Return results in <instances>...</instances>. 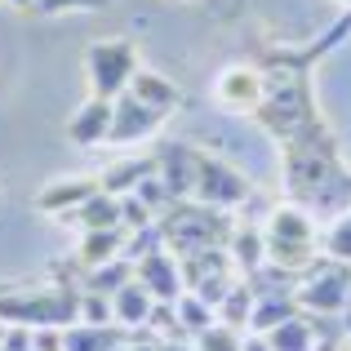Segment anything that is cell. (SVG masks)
Segmentation results:
<instances>
[{"mask_svg":"<svg viewBox=\"0 0 351 351\" xmlns=\"http://www.w3.org/2000/svg\"><path fill=\"white\" fill-rule=\"evenodd\" d=\"M285 182H289L293 205L302 209H347L343 200L351 196V182L338 165L334 138L320 129V120H311L302 134L285 143Z\"/></svg>","mask_w":351,"mask_h":351,"instance_id":"1","label":"cell"},{"mask_svg":"<svg viewBox=\"0 0 351 351\" xmlns=\"http://www.w3.org/2000/svg\"><path fill=\"white\" fill-rule=\"evenodd\" d=\"M0 320L23 329H67L80 320V285H45V289L5 285L0 289Z\"/></svg>","mask_w":351,"mask_h":351,"instance_id":"2","label":"cell"},{"mask_svg":"<svg viewBox=\"0 0 351 351\" xmlns=\"http://www.w3.org/2000/svg\"><path fill=\"white\" fill-rule=\"evenodd\" d=\"M263 236H267V263L280 267V271H289V276H302L320 254H325L311 209L293 205V200L289 205H276L271 214H267Z\"/></svg>","mask_w":351,"mask_h":351,"instance_id":"3","label":"cell"},{"mask_svg":"<svg viewBox=\"0 0 351 351\" xmlns=\"http://www.w3.org/2000/svg\"><path fill=\"white\" fill-rule=\"evenodd\" d=\"M160 245L173 249V254H196V249H227V236H232V218L227 209L214 205H200V200H173L160 218Z\"/></svg>","mask_w":351,"mask_h":351,"instance_id":"4","label":"cell"},{"mask_svg":"<svg viewBox=\"0 0 351 351\" xmlns=\"http://www.w3.org/2000/svg\"><path fill=\"white\" fill-rule=\"evenodd\" d=\"M293 298L307 316L316 320H338L351 307V263H338V258L320 254L307 271L293 285Z\"/></svg>","mask_w":351,"mask_h":351,"instance_id":"5","label":"cell"},{"mask_svg":"<svg viewBox=\"0 0 351 351\" xmlns=\"http://www.w3.org/2000/svg\"><path fill=\"white\" fill-rule=\"evenodd\" d=\"M134 71H138V49L125 36H107V40H94L85 49V76H89V94L94 98H112L116 103L129 89Z\"/></svg>","mask_w":351,"mask_h":351,"instance_id":"6","label":"cell"},{"mask_svg":"<svg viewBox=\"0 0 351 351\" xmlns=\"http://www.w3.org/2000/svg\"><path fill=\"white\" fill-rule=\"evenodd\" d=\"M200 205H214V209H240L249 200V178L236 169V165H227L223 156H209L200 152L196 156V196Z\"/></svg>","mask_w":351,"mask_h":351,"instance_id":"7","label":"cell"},{"mask_svg":"<svg viewBox=\"0 0 351 351\" xmlns=\"http://www.w3.org/2000/svg\"><path fill=\"white\" fill-rule=\"evenodd\" d=\"M134 276H138V285H147V289H152L156 302H178L182 293H187L178 254H173V249H165V245L147 249V254L134 263Z\"/></svg>","mask_w":351,"mask_h":351,"instance_id":"8","label":"cell"},{"mask_svg":"<svg viewBox=\"0 0 351 351\" xmlns=\"http://www.w3.org/2000/svg\"><path fill=\"white\" fill-rule=\"evenodd\" d=\"M152 156H156V178L169 187L173 200H191L196 196V156H200V147H191V143H160Z\"/></svg>","mask_w":351,"mask_h":351,"instance_id":"9","label":"cell"},{"mask_svg":"<svg viewBox=\"0 0 351 351\" xmlns=\"http://www.w3.org/2000/svg\"><path fill=\"white\" fill-rule=\"evenodd\" d=\"M263 94H267V71H258V67H227L223 76L214 80V98L227 107V112H245V116H254L258 112V103H263Z\"/></svg>","mask_w":351,"mask_h":351,"instance_id":"10","label":"cell"},{"mask_svg":"<svg viewBox=\"0 0 351 351\" xmlns=\"http://www.w3.org/2000/svg\"><path fill=\"white\" fill-rule=\"evenodd\" d=\"M103 187V182L94 178V173H71V178H53L45 191H36V200H32V209L36 214H49V218H67V214H76L80 205H85L94 191Z\"/></svg>","mask_w":351,"mask_h":351,"instance_id":"11","label":"cell"},{"mask_svg":"<svg viewBox=\"0 0 351 351\" xmlns=\"http://www.w3.org/2000/svg\"><path fill=\"white\" fill-rule=\"evenodd\" d=\"M160 125H165V116L156 112V107L138 103L134 94H120V98H116V116H112V134H107V143H112V147H134V143H143V138H152Z\"/></svg>","mask_w":351,"mask_h":351,"instance_id":"12","label":"cell"},{"mask_svg":"<svg viewBox=\"0 0 351 351\" xmlns=\"http://www.w3.org/2000/svg\"><path fill=\"white\" fill-rule=\"evenodd\" d=\"M112 116H116V103L112 98H94L89 94V103H80L76 112L67 120V138L76 147H98L107 143V134H112Z\"/></svg>","mask_w":351,"mask_h":351,"instance_id":"13","label":"cell"},{"mask_svg":"<svg viewBox=\"0 0 351 351\" xmlns=\"http://www.w3.org/2000/svg\"><path fill=\"white\" fill-rule=\"evenodd\" d=\"M152 311H156V298H152L147 285H138V276L112 293V316H116L120 329H129V334H143L147 320H152Z\"/></svg>","mask_w":351,"mask_h":351,"instance_id":"14","label":"cell"},{"mask_svg":"<svg viewBox=\"0 0 351 351\" xmlns=\"http://www.w3.org/2000/svg\"><path fill=\"white\" fill-rule=\"evenodd\" d=\"M227 258L236 263L240 276H258L267 267V236L263 223H236L227 236Z\"/></svg>","mask_w":351,"mask_h":351,"instance_id":"15","label":"cell"},{"mask_svg":"<svg viewBox=\"0 0 351 351\" xmlns=\"http://www.w3.org/2000/svg\"><path fill=\"white\" fill-rule=\"evenodd\" d=\"M125 94H134L138 103H147V107H156L160 116H173L182 107V94H178V85L173 80H165L160 71H152V67H138L134 71V80H129V89Z\"/></svg>","mask_w":351,"mask_h":351,"instance_id":"16","label":"cell"},{"mask_svg":"<svg viewBox=\"0 0 351 351\" xmlns=\"http://www.w3.org/2000/svg\"><path fill=\"white\" fill-rule=\"evenodd\" d=\"M129 338L134 334L120 325H85V320H76V325L62 329V351H125Z\"/></svg>","mask_w":351,"mask_h":351,"instance_id":"17","label":"cell"},{"mask_svg":"<svg viewBox=\"0 0 351 351\" xmlns=\"http://www.w3.org/2000/svg\"><path fill=\"white\" fill-rule=\"evenodd\" d=\"M320 320L316 316H307V311H298V316H289V320H280L276 329H267V343H271V351H316L320 343H325L329 334H320Z\"/></svg>","mask_w":351,"mask_h":351,"instance_id":"18","label":"cell"},{"mask_svg":"<svg viewBox=\"0 0 351 351\" xmlns=\"http://www.w3.org/2000/svg\"><path fill=\"white\" fill-rule=\"evenodd\" d=\"M156 173V156H125V160L107 165L103 173H98V182H103V191H112V196H129V191H138V182H147Z\"/></svg>","mask_w":351,"mask_h":351,"instance_id":"19","label":"cell"},{"mask_svg":"<svg viewBox=\"0 0 351 351\" xmlns=\"http://www.w3.org/2000/svg\"><path fill=\"white\" fill-rule=\"evenodd\" d=\"M125 258V227L112 232H80V249H76V267L80 271H94V267Z\"/></svg>","mask_w":351,"mask_h":351,"instance_id":"20","label":"cell"},{"mask_svg":"<svg viewBox=\"0 0 351 351\" xmlns=\"http://www.w3.org/2000/svg\"><path fill=\"white\" fill-rule=\"evenodd\" d=\"M71 223H76L80 232H112V227H120V196L98 187L94 196L71 214Z\"/></svg>","mask_w":351,"mask_h":351,"instance_id":"21","label":"cell"},{"mask_svg":"<svg viewBox=\"0 0 351 351\" xmlns=\"http://www.w3.org/2000/svg\"><path fill=\"white\" fill-rule=\"evenodd\" d=\"M254 302H258V289L249 285V276H240L232 289H227V298L218 302V325L249 334V320H254Z\"/></svg>","mask_w":351,"mask_h":351,"instance_id":"22","label":"cell"},{"mask_svg":"<svg viewBox=\"0 0 351 351\" xmlns=\"http://www.w3.org/2000/svg\"><path fill=\"white\" fill-rule=\"evenodd\" d=\"M298 298L293 293H285V289H271V293H258V302H254V320H249V334H267V329H276L280 320H289V316H298Z\"/></svg>","mask_w":351,"mask_h":351,"instance_id":"23","label":"cell"},{"mask_svg":"<svg viewBox=\"0 0 351 351\" xmlns=\"http://www.w3.org/2000/svg\"><path fill=\"white\" fill-rule=\"evenodd\" d=\"M129 280H134V263H129V258H112V263L94 267V271H80V289L107 293V298H112L120 285H129Z\"/></svg>","mask_w":351,"mask_h":351,"instance_id":"24","label":"cell"},{"mask_svg":"<svg viewBox=\"0 0 351 351\" xmlns=\"http://www.w3.org/2000/svg\"><path fill=\"white\" fill-rule=\"evenodd\" d=\"M320 249H325V258L351 263V205H347V209H338L334 223L320 232Z\"/></svg>","mask_w":351,"mask_h":351,"instance_id":"25","label":"cell"},{"mask_svg":"<svg viewBox=\"0 0 351 351\" xmlns=\"http://www.w3.org/2000/svg\"><path fill=\"white\" fill-rule=\"evenodd\" d=\"M173 307H178V320H182V329H187L191 338H196V334H205V329H214V325H218V311L209 307L205 298H196V293H182V298L173 302Z\"/></svg>","mask_w":351,"mask_h":351,"instance_id":"26","label":"cell"},{"mask_svg":"<svg viewBox=\"0 0 351 351\" xmlns=\"http://www.w3.org/2000/svg\"><path fill=\"white\" fill-rule=\"evenodd\" d=\"M120 227L125 232H143V227H156V209L138 200V191L120 196Z\"/></svg>","mask_w":351,"mask_h":351,"instance_id":"27","label":"cell"},{"mask_svg":"<svg viewBox=\"0 0 351 351\" xmlns=\"http://www.w3.org/2000/svg\"><path fill=\"white\" fill-rule=\"evenodd\" d=\"M196 347L200 351H245V334L240 329H227V325H214L205 334H196Z\"/></svg>","mask_w":351,"mask_h":351,"instance_id":"28","label":"cell"},{"mask_svg":"<svg viewBox=\"0 0 351 351\" xmlns=\"http://www.w3.org/2000/svg\"><path fill=\"white\" fill-rule=\"evenodd\" d=\"M80 320H85V325H116V316H112V298H107V293H89V289H80Z\"/></svg>","mask_w":351,"mask_h":351,"instance_id":"29","label":"cell"},{"mask_svg":"<svg viewBox=\"0 0 351 351\" xmlns=\"http://www.w3.org/2000/svg\"><path fill=\"white\" fill-rule=\"evenodd\" d=\"M107 0H36V14H67V9H103Z\"/></svg>","mask_w":351,"mask_h":351,"instance_id":"30","label":"cell"},{"mask_svg":"<svg viewBox=\"0 0 351 351\" xmlns=\"http://www.w3.org/2000/svg\"><path fill=\"white\" fill-rule=\"evenodd\" d=\"M156 351H200L196 338H165V343H156Z\"/></svg>","mask_w":351,"mask_h":351,"instance_id":"31","label":"cell"},{"mask_svg":"<svg viewBox=\"0 0 351 351\" xmlns=\"http://www.w3.org/2000/svg\"><path fill=\"white\" fill-rule=\"evenodd\" d=\"M245 351H271V343L263 334H245Z\"/></svg>","mask_w":351,"mask_h":351,"instance_id":"32","label":"cell"},{"mask_svg":"<svg viewBox=\"0 0 351 351\" xmlns=\"http://www.w3.org/2000/svg\"><path fill=\"white\" fill-rule=\"evenodd\" d=\"M0 5L18 9V14H36V0H0Z\"/></svg>","mask_w":351,"mask_h":351,"instance_id":"33","label":"cell"},{"mask_svg":"<svg viewBox=\"0 0 351 351\" xmlns=\"http://www.w3.org/2000/svg\"><path fill=\"white\" fill-rule=\"evenodd\" d=\"M338 329H343V338H347V343H351V307L343 311V316H338Z\"/></svg>","mask_w":351,"mask_h":351,"instance_id":"34","label":"cell"},{"mask_svg":"<svg viewBox=\"0 0 351 351\" xmlns=\"http://www.w3.org/2000/svg\"><path fill=\"white\" fill-rule=\"evenodd\" d=\"M316 351H338V338H334V334H329V338H325V343H320Z\"/></svg>","mask_w":351,"mask_h":351,"instance_id":"35","label":"cell"},{"mask_svg":"<svg viewBox=\"0 0 351 351\" xmlns=\"http://www.w3.org/2000/svg\"><path fill=\"white\" fill-rule=\"evenodd\" d=\"M9 329H14V325H5V320H0V347L9 343Z\"/></svg>","mask_w":351,"mask_h":351,"instance_id":"36","label":"cell"},{"mask_svg":"<svg viewBox=\"0 0 351 351\" xmlns=\"http://www.w3.org/2000/svg\"><path fill=\"white\" fill-rule=\"evenodd\" d=\"M343 5H351V0H343Z\"/></svg>","mask_w":351,"mask_h":351,"instance_id":"37","label":"cell"},{"mask_svg":"<svg viewBox=\"0 0 351 351\" xmlns=\"http://www.w3.org/2000/svg\"><path fill=\"white\" fill-rule=\"evenodd\" d=\"M0 289H5V285H0Z\"/></svg>","mask_w":351,"mask_h":351,"instance_id":"38","label":"cell"}]
</instances>
